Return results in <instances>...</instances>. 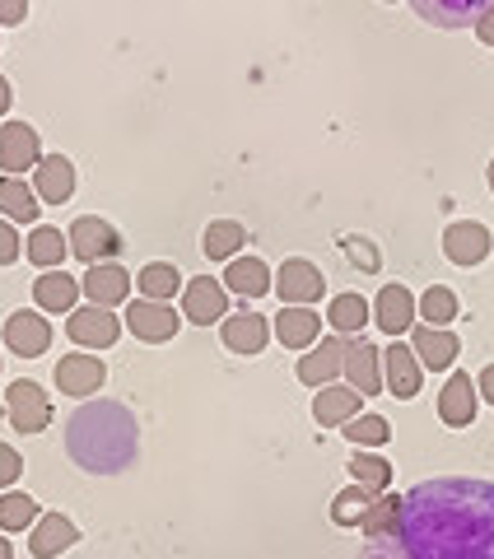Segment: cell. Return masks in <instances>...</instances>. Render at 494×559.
I'll list each match as a JSON object with an SVG mask.
<instances>
[{
    "instance_id": "1",
    "label": "cell",
    "mask_w": 494,
    "mask_h": 559,
    "mask_svg": "<svg viewBox=\"0 0 494 559\" xmlns=\"http://www.w3.org/2000/svg\"><path fill=\"white\" fill-rule=\"evenodd\" d=\"M392 540L405 559H494V485L475 476L411 485Z\"/></svg>"
},
{
    "instance_id": "2",
    "label": "cell",
    "mask_w": 494,
    "mask_h": 559,
    "mask_svg": "<svg viewBox=\"0 0 494 559\" xmlns=\"http://www.w3.org/2000/svg\"><path fill=\"white\" fill-rule=\"evenodd\" d=\"M140 429L136 415L121 401H84V406L66 419V457L90 476H117L136 462Z\"/></svg>"
},
{
    "instance_id": "3",
    "label": "cell",
    "mask_w": 494,
    "mask_h": 559,
    "mask_svg": "<svg viewBox=\"0 0 494 559\" xmlns=\"http://www.w3.org/2000/svg\"><path fill=\"white\" fill-rule=\"evenodd\" d=\"M70 252H75L80 261H90V266H103V261H113L121 252V234L108 219L80 215L75 224H70Z\"/></svg>"
},
{
    "instance_id": "4",
    "label": "cell",
    "mask_w": 494,
    "mask_h": 559,
    "mask_svg": "<svg viewBox=\"0 0 494 559\" xmlns=\"http://www.w3.org/2000/svg\"><path fill=\"white\" fill-rule=\"evenodd\" d=\"M5 406H10V425L20 433H43L51 425V401H47V392L38 388V382H28V378L10 382Z\"/></svg>"
},
{
    "instance_id": "5",
    "label": "cell",
    "mask_w": 494,
    "mask_h": 559,
    "mask_svg": "<svg viewBox=\"0 0 494 559\" xmlns=\"http://www.w3.org/2000/svg\"><path fill=\"white\" fill-rule=\"evenodd\" d=\"M66 336L75 341V345H84V349H108V345H117L121 341V322L113 318V308H75L66 318Z\"/></svg>"
},
{
    "instance_id": "6",
    "label": "cell",
    "mask_w": 494,
    "mask_h": 559,
    "mask_svg": "<svg viewBox=\"0 0 494 559\" xmlns=\"http://www.w3.org/2000/svg\"><path fill=\"white\" fill-rule=\"evenodd\" d=\"M38 164H43L38 131L24 127V121H5V131H0V168H5V178H20V173Z\"/></svg>"
},
{
    "instance_id": "7",
    "label": "cell",
    "mask_w": 494,
    "mask_h": 559,
    "mask_svg": "<svg viewBox=\"0 0 494 559\" xmlns=\"http://www.w3.org/2000/svg\"><path fill=\"white\" fill-rule=\"evenodd\" d=\"M490 248H494V238H490L485 224H475V219H457L444 229V252H448L452 266H481L490 257Z\"/></svg>"
},
{
    "instance_id": "8",
    "label": "cell",
    "mask_w": 494,
    "mask_h": 559,
    "mask_svg": "<svg viewBox=\"0 0 494 559\" xmlns=\"http://www.w3.org/2000/svg\"><path fill=\"white\" fill-rule=\"evenodd\" d=\"M127 326H131V336H136V341H145V345H164V341L178 336L183 318H178V312H173L168 304H150V299H140V304H131V308H127Z\"/></svg>"
},
{
    "instance_id": "9",
    "label": "cell",
    "mask_w": 494,
    "mask_h": 559,
    "mask_svg": "<svg viewBox=\"0 0 494 559\" xmlns=\"http://www.w3.org/2000/svg\"><path fill=\"white\" fill-rule=\"evenodd\" d=\"M275 289H280V299H290V308H313L322 299V271L304 257H290L275 275Z\"/></svg>"
},
{
    "instance_id": "10",
    "label": "cell",
    "mask_w": 494,
    "mask_h": 559,
    "mask_svg": "<svg viewBox=\"0 0 494 559\" xmlns=\"http://www.w3.org/2000/svg\"><path fill=\"white\" fill-rule=\"evenodd\" d=\"M341 369H345V336H327L317 349H308L304 359H298V382H308V388H331V382L341 378Z\"/></svg>"
},
{
    "instance_id": "11",
    "label": "cell",
    "mask_w": 494,
    "mask_h": 559,
    "mask_svg": "<svg viewBox=\"0 0 494 559\" xmlns=\"http://www.w3.org/2000/svg\"><path fill=\"white\" fill-rule=\"evenodd\" d=\"M350 378V388H355L360 396H378L383 392V355H378V345L374 341H345V369Z\"/></svg>"
},
{
    "instance_id": "12",
    "label": "cell",
    "mask_w": 494,
    "mask_h": 559,
    "mask_svg": "<svg viewBox=\"0 0 494 559\" xmlns=\"http://www.w3.org/2000/svg\"><path fill=\"white\" fill-rule=\"evenodd\" d=\"M224 312H228V299H224V285H220V280L197 275V280H187V285H183V318H187V322L210 326V322H220Z\"/></svg>"
},
{
    "instance_id": "13",
    "label": "cell",
    "mask_w": 494,
    "mask_h": 559,
    "mask_svg": "<svg viewBox=\"0 0 494 559\" xmlns=\"http://www.w3.org/2000/svg\"><path fill=\"white\" fill-rule=\"evenodd\" d=\"M80 540V527L70 522L66 513H47L33 522V532H28V555L33 559H57L61 550H70Z\"/></svg>"
},
{
    "instance_id": "14",
    "label": "cell",
    "mask_w": 494,
    "mask_h": 559,
    "mask_svg": "<svg viewBox=\"0 0 494 559\" xmlns=\"http://www.w3.org/2000/svg\"><path fill=\"white\" fill-rule=\"evenodd\" d=\"M420 382H425V373H420L415 349L392 341V349L383 355V388L392 396H401V401H411V396H420Z\"/></svg>"
},
{
    "instance_id": "15",
    "label": "cell",
    "mask_w": 494,
    "mask_h": 559,
    "mask_svg": "<svg viewBox=\"0 0 494 559\" xmlns=\"http://www.w3.org/2000/svg\"><path fill=\"white\" fill-rule=\"evenodd\" d=\"M103 378H108V369H103L98 355H66L57 364V388H61V396H94L103 388Z\"/></svg>"
},
{
    "instance_id": "16",
    "label": "cell",
    "mask_w": 494,
    "mask_h": 559,
    "mask_svg": "<svg viewBox=\"0 0 494 559\" xmlns=\"http://www.w3.org/2000/svg\"><path fill=\"white\" fill-rule=\"evenodd\" d=\"M411 341H415L420 369H434V373L452 369V364H457V349H462V341H457L448 326H415Z\"/></svg>"
},
{
    "instance_id": "17",
    "label": "cell",
    "mask_w": 494,
    "mask_h": 559,
    "mask_svg": "<svg viewBox=\"0 0 494 559\" xmlns=\"http://www.w3.org/2000/svg\"><path fill=\"white\" fill-rule=\"evenodd\" d=\"M33 191H38V201L47 205H66L75 197V168L61 154H43V164L33 168Z\"/></svg>"
},
{
    "instance_id": "18",
    "label": "cell",
    "mask_w": 494,
    "mask_h": 559,
    "mask_svg": "<svg viewBox=\"0 0 494 559\" xmlns=\"http://www.w3.org/2000/svg\"><path fill=\"white\" fill-rule=\"evenodd\" d=\"M5 345H10L20 359H38V355H47L51 326L43 322V312H14V318L5 322Z\"/></svg>"
},
{
    "instance_id": "19",
    "label": "cell",
    "mask_w": 494,
    "mask_h": 559,
    "mask_svg": "<svg viewBox=\"0 0 494 559\" xmlns=\"http://www.w3.org/2000/svg\"><path fill=\"white\" fill-rule=\"evenodd\" d=\"M80 289L94 299V308H117L131 294V275H127V266H117V261H103V266H90V275L80 280Z\"/></svg>"
},
{
    "instance_id": "20",
    "label": "cell",
    "mask_w": 494,
    "mask_h": 559,
    "mask_svg": "<svg viewBox=\"0 0 494 559\" xmlns=\"http://www.w3.org/2000/svg\"><path fill=\"white\" fill-rule=\"evenodd\" d=\"M220 336H224V345L234 349V355H261L267 341H271V322L261 318V312H238V318H228L220 326Z\"/></svg>"
},
{
    "instance_id": "21",
    "label": "cell",
    "mask_w": 494,
    "mask_h": 559,
    "mask_svg": "<svg viewBox=\"0 0 494 559\" xmlns=\"http://www.w3.org/2000/svg\"><path fill=\"white\" fill-rule=\"evenodd\" d=\"M438 419H444L448 429H467L475 419V388L467 373H452L444 382V392H438Z\"/></svg>"
},
{
    "instance_id": "22",
    "label": "cell",
    "mask_w": 494,
    "mask_h": 559,
    "mask_svg": "<svg viewBox=\"0 0 494 559\" xmlns=\"http://www.w3.org/2000/svg\"><path fill=\"white\" fill-rule=\"evenodd\" d=\"M374 322L387 331V336H405V331H411V322H415V299H411V289L383 285L378 308H374Z\"/></svg>"
},
{
    "instance_id": "23",
    "label": "cell",
    "mask_w": 494,
    "mask_h": 559,
    "mask_svg": "<svg viewBox=\"0 0 494 559\" xmlns=\"http://www.w3.org/2000/svg\"><path fill=\"white\" fill-rule=\"evenodd\" d=\"M317 336H322V322H317L313 308H280L275 318V341L285 349H308Z\"/></svg>"
},
{
    "instance_id": "24",
    "label": "cell",
    "mask_w": 494,
    "mask_h": 559,
    "mask_svg": "<svg viewBox=\"0 0 494 559\" xmlns=\"http://www.w3.org/2000/svg\"><path fill=\"white\" fill-rule=\"evenodd\" d=\"M360 411V392L355 388H322L313 401V415H317V425L322 429H345L350 419H355Z\"/></svg>"
},
{
    "instance_id": "25",
    "label": "cell",
    "mask_w": 494,
    "mask_h": 559,
    "mask_svg": "<svg viewBox=\"0 0 494 559\" xmlns=\"http://www.w3.org/2000/svg\"><path fill=\"white\" fill-rule=\"evenodd\" d=\"M33 299H38L43 312H75L80 285H75V280H70L66 271H43L38 285H33Z\"/></svg>"
},
{
    "instance_id": "26",
    "label": "cell",
    "mask_w": 494,
    "mask_h": 559,
    "mask_svg": "<svg viewBox=\"0 0 494 559\" xmlns=\"http://www.w3.org/2000/svg\"><path fill=\"white\" fill-rule=\"evenodd\" d=\"M224 289H234L238 299H261V294L271 289V271H267V261H257V257H247V261H228Z\"/></svg>"
},
{
    "instance_id": "27",
    "label": "cell",
    "mask_w": 494,
    "mask_h": 559,
    "mask_svg": "<svg viewBox=\"0 0 494 559\" xmlns=\"http://www.w3.org/2000/svg\"><path fill=\"white\" fill-rule=\"evenodd\" d=\"M136 285H140V294H145L150 304H164V299H178L183 294V275H178L173 261H150V266H140Z\"/></svg>"
},
{
    "instance_id": "28",
    "label": "cell",
    "mask_w": 494,
    "mask_h": 559,
    "mask_svg": "<svg viewBox=\"0 0 494 559\" xmlns=\"http://www.w3.org/2000/svg\"><path fill=\"white\" fill-rule=\"evenodd\" d=\"M70 252V238H61V229H51V224H38V229L28 234V261L43 271H57Z\"/></svg>"
},
{
    "instance_id": "29",
    "label": "cell",
    "mask_w": 494,
    "mask_h": 559,
    "mask_svg": "<svg viewBox=\"0 0 494 559\" xmlns=\"http://www.w3.org/2000/svg\"><path fill=\"white\" fill-rule=\"evenodd\" d=\"M0 215L20 219V224H33V219H38V191L24 187L20 178H0Z\"/></svg>"
},
{
    "instance_id": "30",
    "label": "cell",
    "mask_w": 494,
    "mask_h": 559,
    "mask_svg": "<svg viewBox=\"0 0 494 559\" xmlns=\"http://www.w3.org/2000/svg\"><path fill=\"white\" fill-rule=\"evenodd\" d=\"M374 499H378V489H368V485H360V480L345 485L341 495H337V503H331V522H337V527H360Z\"/></svg>"
},
{
    "instance_id": "31",
    "label": "cell",
    "mask_w": 494,
    "mask_h": 559,
    "mask_svg": "<svg viewBox=\"0 0 494 559\" xmlns=\"http://www.w3.org/2000/svg\"><path fill=\"white\" fill-rule=\"evenodd\" d=\"M327 322H331V331H341V336H360L364 322H368V304L360 294H337L327 308Z\"/></svg>"
},
{
    "instance_id": "32",
    "label": "cell",
    "mask_w": 494,
    "mask_h": 559,
    "mask_svg": "<svg viewBox=\"0 0 494 559\" xmlns=\"http://www.w3.org/2000/svg\"><path fill=\"white\" fill-rule=\"evenodd\" d=\"M243 238H247V229H243L238 219H215V224H205V257H210V261L238 257Z\"/></svg>"
},
{
    "instance_id": "33",
    "label": "cell",
    "mask_w": 494,
    "mask_h": 559,
    "mask_svg": "<svg viewBox=\"0 0 494 559\" xmlns=\"http://www.w3.org/2000/svg\"><path fill=\"white\" fill-rule=\"evenodd\" d=\"M397 513H401V499L383 489V495L368 503V513H364V522H360V532H364V536H374V540H387V536L397 532Z\"/></svg>"
},
{
    "instance_id": "34",
    "label": "cell",
    "mask_w": 494,
    "mask_h": 559,
    "mask_svg": "<svg viewBox=\"0 0 494 559\" xmlns=\"http://www.w3.org/2000/svg\"><path fill=\"white\" fill-rule=\"evenodd\" d=\"M415 14H425L430 24H444V28H462V24H475L485 14L481 0L471 5H438V0H415Z\"/></svg>"
},
{
    "instance_id": "35",
    "label": "cell",
    "mask_w": 494,
    "mask_h": 559,
    "mask_svg": "<svg viewBox=\"0 0 494 559\" xmlns=\"http://www.w3.org/2000/svg\"><path fill=\"white\" fill-rule=\"evenodd\" d=\"M38 522V503L20 489H10V495H0V532H24Z\"/></svg>"
},
{
    "instance_id": "36",
    "label": "cell",
    "mask_w": 494,
    "mask_h": 559,
    "mask_svg": "<svg viewBox=\"0 0 494 559\" xmlns=\"http://www.w3.org/2000/svg\"><path fill=\"white\" fill-rule=\"evenodd\" d=\"M350 476L383 495V489L392 485V462L378 457V452H355V457H350Z\"/></svg>"
},
{
    "instance_id": "37",
    "label": "cell",
    "mask_w": 494,
    "mask_h": 559,
    "mask_svg": "<svg viewBox=\"0 0 494 559\" xmlns=\"http://www.w3.org/2000/svg\"><path fill=\"white\" fill-rule=\"evenodd\" d=\"M345 439L355 448H383L387 439H392V425H387L383 415H355L345 425Z\"/></svg>"
},
{
    "instance_id": "38",
    "label": "cell",
    "mask_w": 494,
    "mask_h": 559,
    "mask_svg": "<svg viewBox=\"0 0 494 559\" xmlns=\"http://www.w3.org/2000/svg\"><path fill=\"white\" fill-rule=\"evenodd\" d=\"M420 312H425V326H448L457 312H462V304H457V294H452V289L434 285L425 299H420Z\"/></svg>"
},
{
    "instance_id": "39",
    "label": "cell",
    "mask_w": 494,
    "mask_h": 559,
    "mask_svg": "<svg viewBox=\"0 0 494 559\" xmlns=\"http://www.w3.org/2000/svg\"><path fill=\"white\" fill-rule=\"evenodd\" d=\"M345 252H350V266H360V271H378L383 266L374 242H364V238H345Z\"/></svg>"
},
{
    "instance_id": "40",
    "label": "cell",
    "mask_w": 494,
    "mask_h": 559,
    "mask_svg": "<svg viewBox=\"0 0 494 559\" xmlns=\"http://www.w3.org/2000/svg\"><path fill=\"white\" fill-rule=\"evenodd\" d=\"M20 229H14V224H5L0 219V266H14V261H20Z\"/></svg>"
},
{
    "instance_id": "41",
    "label": "cell",
    "mask_w": 494,
    "mask_h": 559,
    "mask_svg": "<svg viewBox=\"0 0 494 559\" xmlns=\"http://www.w3.org/2000/svg\"><path fill=\"white\" fill-rule=\"evenodd\" d=\"M24 476V457L10 443H0V485H14Z\"/></svg>"
},
{
    "instance_id": "42",
    "label": "cell",
    "mask_w": 494,
    "mask_h": 559,
    "mask_svg": "<svg viewBox=\"0 0 494 559\" xmlns=\"http://www.w3.org/2000/svg\"><path fill=\"white\" fill-rule=\"evenodd\" d=\"M24 20H28L24 0H0V24H24Z\"/></svg>"
},
{
    "instance_id": "43",
    "label": "cell",
    "mask_w": 494,
    "mask_h": 559,
    "mask_svg": "<svg viewBox=\"0 0 494 559\" xmlns=\"http://www.w3.org/2000/svg\"><path fill=\"white\" fill-rule=\"evenodd\" d=\"M475 38H481L485 47H494V5H485V14L475 20Z\"/></svg>"
},
{
    "instance_id": "44",
    "label": "cell",
    "mask_w": 494,
    "mask_h": 559,
    "mask_svg": "<svg viewBox=\"0 0 494 559\" xmlns=\"http://www.w3.org/2000/svg\"><path fill=\"white\" fill-rule=\"evenodd\" d=\"M481 396L494 406V364H485V369H481Z\"/></svg>"
},
{
    "instance_id": "45",
    "label": "cell",
    "mask_w": 494,
    "mask_h": 559,
    "mask_svg": "<svg viewBox=\"0 0 494 559\" xmlns=\"http://www.w3.org/2000/svg\"><path fill=\"white\" fill-rule=\"evenodd\" d=\"M364 559H405V555H401V550H383V546H378V550H368Z\"/></svg>"
},
{
    "instance_id": "46",
    "label": "cell",
    "mask_w": 494,
    "mask_h": 559,
    "mask_svg": "<svg viewBox=\"0 0 494 559\" xmlns=\"http://www.w3.org/2000/svg\"><path fill=\"white\" fill-rule=\"evenodd\" d=\"M0 112H10V84H5V75H0Z\"/></svg>"
},
{
    "instance_id": "47",
    "label": "cell",
    "mask_w": 494,
    "mask_h": 559,
    "mask_svg": "<svg viewBox=\"0 0 494 559\" xmlns=\"http://www.w3.org/2000/svg\"><path fill=\"white\" fill-rule=\"evenodd\" d=\"M0 559H14V555H10V540H5V536H0Z\"/></svg>"
},
{
    "instance_id": "48",
    "label": "cell",
    "mask_w": 494,
    "mask_h": 559,
    "mask_svg": "<svg viewBox=\"0 0 494 559\" xmlns=\"http://www.w3.org/2000/svg\"><path fill=\"white\" fill-rule=\"evenodd\" d=\"M490 191H494V159H490Z\"/></svg>"
}]
</instances>
